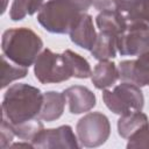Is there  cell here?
Wrapping results in <instances>:
<instances>
[{
	"instance_id": "15",
	"label": "cell",
	"mask_w": 149,
	"mask_h": 149,
	"mask_svg": "<svg viewBox=\"0 0 149 149\" xmlns=\"http://www.w3.org/2000/svg\"><path fill=\"white\" fill-rule=\"evenodd\" d=\"M116 35L100 31L97 35L95 42L90 50L92 56L98 61H107L113 59L116 56Z\"/></svg>"
},
{
	"instance_id": "23",
	"label": "cell",
	"mask_w": 149,
	"mask_h": 149,
	"mask_svg": "<svg viewBox=\"0 0 149 149\" xmlns=\"http://www.w3.org/2000/svg\"><path fill=\"white\" fill-rule=\"evenodd\" d=\"M0 146L2 149H6L7 147H10V143L13 141V137L15 136L14 130L9 122H7L3 118L1 119V128H0Z\"/></svg>"
},
{
	"instance_id": "25",
	"label": "cell",
	"mask_w": 149,
	"mask_h": 149,
	"mask_svg": "<svg viewBox=\"0 0 149 149\" xmlns=\"http://www.w3.org/2000/svg\"><path fill=\"white\" fill-rule=\"evenodd\" d=\"M92 6L99 12L116 10V6H115V1L114 0H93Z\"/></svg>"
},
{
	"instance_id": "18",
	"label": "cell",
	"mask_w": 149,
	"mask_h": 149,
	"mask_svg": "<svg viewBox=\"0 0 149 149\" xmlns=\"http://www.w3.org/2000/svg\"><path fill=\"white\" fill-rule=\"evenodd\" d=\"M43 6V0H13L9 8V17L13 21H21L27 15H33Z\"/></svg>"
},
{
	"instance_id": "4",
	"label": "cell",
	"mask_w": 149,
	"mask_h": 149,
	"mask_svg": "<svg viewBox=\"0 0 149 149\" xmlns=\"http://www.w3.org/2000/svg\"><path fill=\"white\" fill-rule=\"evenodd\" d=\"M34 73L41 84H57L72 77V70L65 55L54 52L48 48L37 56L34 63Z\"/></svg>"
},
{
	"instance_id": "21",
	"label": "cell",
	"mask_w": 149,
	"mask_h": 149,
	"mask_svg": "<svg viewBox=\"0 0 149 149\" xmlns=\"http://www.w3.org/2000/svg\"><path fill=\"white\" fill-rule=\"evenodd\" d=\"M126 147L128 149L149 148V122L128 137V142Z\"/></svg>"
},
{
	"instance_id": "2",
	"label": "cell",
	"mask_w": 149,
	"mask_h": 149,
	"mask_svg": "<svg viewBox=\"0 0 149 149\" xmlns=\"http://www.w3.org/2000/svg\"><path fill=\"white\" fill-rule=\"evenodd\" d=\"M93 0H49L38 10V23L51 34H69Z\"/></svg>"
},
{
	"instance_id": "17",
	"label": "cell",
	"mask_w": 149,
	"mask_h": 149,
	"mask_svg": "<svg viewBox=\"0 0 149 149\" xmlns=\"http://www.w3.org/2000/svg\"><path fill=\"white\" fill-rule=\"evenodd\" d=\"M27 74L28 68L14 63L5 55L1 56V88H5L14 80L24 78Z\"/></svg>"
},
{
	"instance_id": "14",
	"label": "cell",
	"mask_w": 149,
	"mask_h": 149,
	"mask_svg": "<svg viewBox=\"0 0 149 149\" xmlns=\"http://www.w3.org/2000/svg\"><path fill=\"white\" fill-rule=\"evenodd\" d=\"M95 23L100 31L119 36L126 29L128 20L126 15L119 10H104L97 15Z\"/></svg>"
},
{
	"instance_id": "20",
	"label": "cell",
	"mask_w": 149,
	"mask_h": 149,
	"mask_svg": "<svg viewBox=\"0 0 149 149\" xmlns=\"http://www.w3.org/2000/svg\"><path fill=\"white\" fill-rule=\"evenodd\" d=\"M12 126V125H10ZM15 136H17L20 140L22 141H29L31 142L34 140V137L44 128L43 127V122L41 121V119H34L16 126H12Z\"/></svg>"
},
{
	"instance_id": "9",
	"label": "cell",
	"mask_w": 149,
	"mask_h": 149,
	"mask_svg": "<svg viewBox=\"0 0 149 149\" xmlns=\"http://www.w3.org/2000/svg\"><path fill=\"white\" fill-rule=\"evenodd\" d=\"M118 70L119 80L129 81L140 87L149 86V52L137 56L136 59L120 62Z\"/></svg>"
},
{
	"instance_id": "10",
	"label": "cell",
	"mask_w": 149,
	"mask_h": 149,
	"mask_svg": "<svg viewBox=\"0 0 149 149\" xmlns=\"http://www.w3.org/2000/svg\"><path fill=\"white\" fill-rule=\"evenodd\" d=\"M71 114H81L91 111L95 104V94L83 85H73L63 91Z\"/></svg>"
},
{
	"instance_id": "11",
	"label": "cell",
	"mask_w": 149,
	"mask_h": 149,
	"mask_svg": "<svg viewBox=\"0 0 149 149\" xmlns=\"http://www.w3.org/2000/svg\"><path fill=\"white\" fill-rule=\"evenodd\" d=\"M69 35L72 43L83 49L91 50L98 35L93 26L92 16L87 13H83L71 28Z\"/></svg>"
},
{
	"instance_id": "6",
	"label": "cell",
	"mask_w": 149,
	"mask_h": 149,
	"mask_svg": "<svg viewBox=\"0 0 149 149\" xmlns=\"http://www.w3.org/2000/svg\"><path fill=\"white\" fill-rule=\"evenodd\" d=\"M76 132L80 147L97 148L108 140L111 135V123L105 114L90 112L78 120Z\"/></svg>"
},
{
	"instance_id": "13",
	"label": "cell",
	"mask_w": 149,
	"mask_h": 149,
	"mask_svg": "<svg viewBox=\"0 0 149 149\" xmlns=\"http://www.w3.org/2000/svg\"><path fill=\"white\" fill-rule=\"evenodd\" d=\"M91 80L98 90H107L108 87L114 86L119 80L118 65L109 59L99 61L92 71Z\"/></svg>"
},
{
	"instance_id": "3",
	"label": "cell",
	"mask_w": 149,
	"mask_h": 149,
	"mask_svg": "<svg viewBox=\"0 0 149 149\" xmlns=\"http://www.w3.org/2000/svg\"><path fill=\"white\" fill-rule=\"evenodd\" d=\"M43 49V41L31 29L26 27L9 28L1 37V50L8 59L29 68Z\"/></svg>"
},
{
	"instance_id": "22",
	"label": "cell",
	"mask_w": 149,
	"mask_h": 149,
	"mask_svg": "<svg viewBox=\"0 0 149 149\" xmlns=\"http://www.w3.org/2000/svg\"><path fill=\"white\" fill-rule=\"evenodd\" d=\"M126 17L128 21H136L149 24V0H140L137 6Z\"/></svg>"
},
{
	"instance_id": "16",
	"label": "cell",
	"mask_w": 149,
	"mask_h": 149,
	"mask_svg": "<svg viewBox=\"0 0 149 149\" xmlns=\"http://www.w3.org/2000/svg\"><path fill=\"white\" fill-rule=\"evenodd\" d=\"M148 122H149L148 116L142 111L122 114L118 120V133L121 137L128 140L130 135H133L135 132H137Z\"/></svg>"
},
{
	"instance_id": "19",
	"label": "cell",
	"mask_w": 149,
	"mask_h": 149,
	"mask_svg": "<svg viewBox=\"0 0 149 149\" xmlns=\"http://www.w3.org/2000/svg\"><path fill=\"white\" fill-rule=\"evenodd\" d=\"M63 54L65 55V57L68 58L71 70H72V77L74 78H79V79H85L91 77L92 74V70H91V65L87 62L86 58H84L83 56H80L79 54L66 49L63 51Z\"/></svg>"
},
{
	"instance_id": "1",
	"label": "cell",
	"mask_w": 149,
	"mask_h": 149,
	"mask_svg": "<svg viewBox=\"0 0 149 149\" xmlns=\"http://www.w3.org/2000/svg\"><path fill=\"white\" fill-rule=\"evenodd\" d=\"M43 102L40 88L29 84H13L3 94L1 111L2 118L12 126L38 119Z\"/></svg>"
},
{
	"instance_id": "12",
	"label": "cell",
	"mask_w": 149,
	"mask_h": 149,
	"mask_svg": "<svg viewBox=\"0 0 149 149\" xmlns=\"http://www.w3.org/2000/svg\"><path fill=\"white\" fill-rule=\"evenodd\" d=\"M66 98L64 93L57 91H48L43 93V102L38 119L47 122H52L59 119L64 112Z\"/></svg>"
},
{
	"instance_id": "8",
	"label": "cell",
	"mask_w": 149,
	"mask_h": 149,
	"mask_svg": "<svg viewBox=\"0 0 149 149\" xmlns=\"http://www.w3.org/2000/svg\"><path fill=\"white\" fill-rule=\"evenodd\" d=\"M34 148L38 149H55V148H69L78 149L80 143L73 129L69 125H63L57 128L42 129L31 141Z\"/></svg>"
},
{
	"instance_id": "7",
	"label": "cell",
	"mask_w": 149,
	"mask_h": 149,
	"mask_svg": "<svg viewBox=\"0 0 149 149\" xmlns=\"http://www.w3.org/2000/svg\"><path fill=\"white\" fill-rule=\"evenodd\" d=\"M116 48L121 56H141L149 52V24L128 21L126 29L116 38Z\"/></svg>"
},
{
	"instance_id": "5",
	"label": "cell",
	"mask_w": 149,
	"mask_h": 149,
	"mask_svg": "<svg viewBox=\"0 0 149 149\" xmlns=\"http://www.w3.org/2000/svg\"><path fill=\"white\" fill-rule=\"evenodd\" d=\"M102 100L106 107L118 115L142 111L144 106V97L140 86L129 81H121L113 90H104Z\"/></svg>"
},
{
	"instance_id": "24",
	"label": "cell",
	"mask_w": 149,
	"mask_h": 149,
	"mask_svg": "<svg viewBox=\"0 0 149 149\" xmlns=\"http://www.w3.org/2000/svg\"><path fill=\"white\" fill-rule=\"evenodd\" d=\"M115 1V6H116V10L121 12L122 14H125L126 16L137 6V3L140 2V0H114Z\"/></svg>"
}]
</instances>
